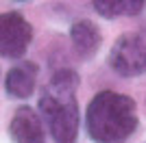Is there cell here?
Instances as JSON below:
<instances>
[{"mask_svg":"<svg viewBox=\"0 0 146 143\" xmlns=\"http://www.w3.org/2000/svg\"><path fill=\"white\" fill-rule=\"evenodd\" d=\"M37 74H39V67L33 61H20L18 65H13L5 78L7 95L15 100H26L29 95H33L37 85Z\"/></svg>","mask_w":146,"mask_h":143,"instance_id":"cell-6","label":"cell"},{"mask_svg":"<svg viewBox=\"0 0 146 143\" xmlns=\"http://www.w3.org/2000/svg\"><path fill=\"white\" fill-rule=\"evenodd\" d=\"M76 87H79V74L74 70H59L52 74L50 83L42 89L39 111L55 143L76 141L81 126L79 102L74 95Z\"/></svg>","mask_w":146,"mask_h":143,"instance_id":"cell-1","label":"cell"},{"mask_svg":"<svg viewBox=\"0 0 146 143\" xmlns=\"http://www.w3.org/2000/svg\"><path fill=\"white\" fill-rule=\"evenodd\" d=\"M144 9L142 0H96L94 11L103 18H120V15H137Z\"/></svg>","mask_w":146,"mask_h":143,"instance_id":"cell-8","label":"cell"},{"mask_svg":"<svg viewBox=\"0 0 146 143\" xmlns=\"http://www.w3.org/2000/svg\"><path fill=\"white\" fill-rule=\"evenodd\" d=\"M109 67L120 76H140L146 72V39L137 33H124L109 50Z\"/></svg>","mask_w":146,"mask_h":143,"instance_id":"cell-3","label":"cell"},{"mask_svg":"<svg viewBox=\"0 0 146 143\" xmlns=\"http://www.w3.org/2000/svg\"><path fill=\"white\" fill-rule=\"evenodd\" d=\"M85 124L94 143H124L137 130L135 100L118 91H100L87 104Z\"/></svg>","mask_w":146,"mask_h":143,"instance_id":"cell-2","label":"cell"},{"mask_svg":"<svg viewBox=\"0 0 146 143\" xmlns=\"http://www.w3.org/2000/svg\"><path fill=\"white\" fill-rule=\"evenodd\" d=\"M31 41H33V26L22 13H0V56L22 59Z\"/></svg>","mask_w":146,"mask_h":143,"instance_id":"cell-4","label":"cell"},{"mask_svg":"<svg viewBox=\"0 0 146 143\" xmlns=\"http://www.w3.org/2000/svg\"><path fill=\"white\" fill-rule=\"evenodd\" d=\"M70 39L74 43V50L81 54V56H85L90 59L92 54L98 52V48L103 43V33L98 28L94 22L90 20H79V22L72 24V28H70Z\"/></svg>","mask_w":146,"mask_h":143,"instance_id":"cell-7","label":"cell"},{"mask_svg":"<svg viewBox=\"0 0 146 143\" xmlns=\"http://www.w3.org/2000/svg\"><path fill=\"white\" fill-rule=\"evenodd\" d=\"M9 137L13 143H44L46 134L39 113H35L31 106H20L11 117Z\"/></svg>","mask_w":146,"mask_h":143,"instance_id":"cell-5","label":"cell"}]
</instances>
